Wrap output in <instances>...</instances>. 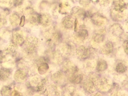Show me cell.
Wrapping results in <instances>:
<instances>
[{
	"label": "cell",
	"mask_w": 128,
	"mask_h": 96,
	"mask_svg": "<svg viewBox=\"0 0 128 96\" xmlns=\"http://www.w3.org/2000/svg\"><path fill=\"white\" fill-rule=\"evenodd\" d=\"M97 80L96 77L90 76L84 81L83 87L86 92L92 94L96 91L97 88Z\"/></svg>",
	"instance_id": "obj_1"
},
{
	"label": "cell",
	"mask_w": 128,
	"mask_h": 96,
	"mask_svg": "<svg viewBox=\"0 0 128 96\" xmlns=\"http://www.w3.org/2000/svg\"><path fill=\"white\" fill-rule=\"evenodd\" d=\"M75 52L78 58L81 60L86 59L90 55V51L89 48L83 46H80L77 48Z\"/></svg>",
	"instance_id": "obj_2"
},
{
	"label": "cell",
	"mask_w": 128,
	"mask_h": 96,
	"mask_svg": "<svg viewBox=\"0 0 128 96\" xmlns=\"http://www.w3.org/2000/svg\"><path fill=\"white\" fill-rule=\"evenodd\" d=\"M74 48V46L72 44L68 42L63 43L60 46L62 54L66 56H71L73 54Z\"/></svg>",
	"instance_id": "obj_3"
},
{
	"label": "cell",
	"mask_w": 128,
	"mask_h": 96,
	"mask_svg": "<svg viewBox=\"0 0 128 96\" xmlns=\"http://www.w3.org/2000/svg\"><path fill=\"white\" fill-rule=\"evenodd\" d=\"M111 84L109 80L105 78H102L97 80V88L102 91H108L110 88Z\"/></svg>",
	"instance_id": "obj_4"
},
{
	"label": "cell",
	"mask_w": 128,
	"mask_h": 96,
	"mask_svg": "<svg viewBox=\"0 0 128 96\" xmlns=\"http://www.w3.org/2000/svg\"><path fill=\"white\" fill-rule=\"evenodd\" d=\"M64 70L66 73L70 75L78 71L77 67L72 62L70 61L66 62L64 65Z\"/></svg>",
	"instance_id": "obj_5"
},
{
	"label": "cell",
	"mask_w": 128,
	"mask_h": 96,
	"mask_svg": "<svg viewBox=\"0 0 128 96\" xmlns=\"http://www.w3.org/2000/svg\"><path fill=\"white\" fill-rule=\"evenodd\" d=\"M114 45L112 42H107L102 46L100 49V52L103 54H110L113 51Z\"/></svg>",
	"instance_id": "obj_6"
},
{
	"label": "cell",
	"mask_w": 128,
	"mask_h": 96,
	"mask_svg": "<svg viewBox=\"0 0 128 96\" xmlns=\"http://www.w3.org/2000/svg\"><path fill=\"white\" fill-rule=\"evenodd\" d=\"M111 34L115 36H121L124 32L122 28L118 24H115L112 26L110 28Z\"/></svg>",
	"instance_id": "obj_7"
},
{
	"label": "cell",
	"mask_w": 128,
	"mask_h": 96,
	"mask_svg": "<svg viewBox=\"0 0 128 96\" xmlns=\"http://www.w3.org/2000/svg\"><path fill=\"white\" fill-rule=\"evenodd\" d=\"M38 42L37 39H31L30 38L29 39L25 44L27 51H29V52L34 51L37 46Z\"/></svg>",
	"instance_id": "obj_8"
},
{
	"label": "cell",
	"mask_w": 128,
	"mask_h": 96,
	"mask_svg": "<svg viewBox=\"0 0 128 96\" xmlns=\"http://www.w3.org/2000/svg\"><path fill=\"white\" fill-rule=\"evenodd\" d=\"M83 76L78 72V71L70 75L69 80L70 82L73 84H79L83 80Z\"/></svg>",
	"instance_id": "obj_9"
},
{
	"label": "cell",
	"mask_w": 128,
	"mask_h": 96,
	"mask_svg": "<svg viewBox=\"0 0 128 96\" xmlns=\"http://www.w3.org/2000/svg\"><path fill=\"white\" fill-rule=\"evenodd\" d=\"M38 21L39 23L42 25L47 26L50 24V18L48 15L46 14L39 15L38 16Z\"/></svg>",
	"instance_id": "obj_10"
},
{
	"label": "cell",
	"mask_w": 128,
	"mask_h": 96,
	"mask_svg": "<svg viewBox=\"0 0 128 96\" xmlns=\"http://www.w3.org/2000/svg\"><path fill=\"white\" fill-rule=\"evenodd\" d=\"M88 35V32L86 30L81 29L76 33V36L77 39L81 41H83L87 39Z\"/></svg>",
	"instance_id": "obj_11"
},
{
	"label": "cell",
	"mask_w": 128,
	"mask_h": 96,
	"mask_svg": "<svg viewBox=\"0 0 128 96\" xmlns=\"http://www.w3.org/2000/svg\"><path fill=\"white\" fill-rule=\"evenodd\" d=\"M108 68V64L107 62L102 59L99 60L97 63L96 69L100 72H102Z\"/></svg>",
	"instance_id": "obj_12"
},
{
	"label": "cell",
	"mask_w": 128,
	"mask_h": 96,
	"mask_svg": "<svg viewBox=\"0 0 128 96\" xmlns=\"http://www.w3.org/2000/svg\"><path fill=\"white\" fill-rule=\"evenodd\" d=\"M9 20L12 25L16 26L20 22L19 16L16 13L12 14L10 17Z\"/></svg>",
	"instance_id": "obj_13"
},
{
	"label": "cell",
	"mask_w": 128,
	"mask_h": 96,
	"mask_svg": "<svg viewBox=\"0 0 128 96\" xmlns=\"http://www.w3.org/2000/svg\"><path fill=\"white\" fill-rule=\"evenodd\" d=\"M127 66L125 63L120 62L118 63L115 68L116 71L120 73H123L127 70Z\"/></svg>",
	"instance_id": "obj_14"
},
{
	"label": "cell",
	"mask_w": 128,
	"mask_h": 96,
	"mask_svg": "<svg viewBox=\"0 0 128 96\" xmlns=\"http://www.w3.org/2000/svg\"><path fill=\"white\" fill-rule=\"evenodd\" d=\"M15 79L18 82H22L25 81L26 78V75L24 72L22 70H18L15 75Z\"/></svg>",
	"instance_id": "obj_15"
},
{
	"label": "cell",
	"mask_w": 128,
	"mask_h": 96,
	"mask_svg": "<svg viewBox=\"0 0 128 96\" xmlns=\"http://www.w3.org/2000/svg\"><path fill=\"white\" fill-rule=\"evenodd\" d=\"M63 24L65 28L68 29L72 28L73 27V21L70 17H66L65 18L63 22Z\"/></svg>",
	"instance_id": "obj_16"
},
{
	"label": "cell",
	"mask_w": 128,
	"mask_h": 96,
	"mask_svg": "<svg viewBox=\"0 0 128 96\" xmlns=\"http://www.w3.org/2000/svg\"><path fill=\"white\" fill-rule=\"evenodd\" d=\"M64 78V75L61 72H58L53 75L52 78L53 80L56 82H59L62 80Z\"/></svg>",
	"instance_id": "obj_17"
},
{
	"label": "cell",
	"mask_w": 128,
	"mask_h": 96,
	"mask_svg": "<svg viewBox=\"0 0 128 96\" xmlns=\"http://www.w3.org/2000/svg\"><path fill=\"white\" fill-rule=\"evenodd\" d=\"M10 70L6 69H3L0 70V79L5 80L10 75Z\"/></svg>",
	"instance_id": "obj_18"
},
{
	"label": "cell",
	"mask_w": 128,
	"mask_h": 96,
	"mask_svg": "<svg viewBox=\"0 0 128 96\" xmlns=\"http://www.w3.org/2000/svg\"><path fill=\"white\" fill-rule=\"evenodd\" d=\"M104 39V36L102 33H97L94 36V40L97 43H100L103 42Z\"/></svg>",
	"instance_id": "obj_19"
},
{
	"label": "cell",
	"mask_w": 128,
	"mask_h": 96,
	"mask_svg": "<svg viewBox=\"0 0 128 96\" xmlns=\"http://www.w3.org/2000/svg\"><path fill=\"white\" fill-rule=\"evenodd\" d=\"M14 42L16 43L20 44L24 41V39L20 34H15L14 36Z\"/></svg>",
	"instance_id": "obj_20"
},
{
	"label": "cell",
	"mask_w": 128,
	"mask_h": 96,
	"mask_svg": "<svg viewBox=\"0 0 128 96\" xmlns=\"http://www.w3.org/2000/svg\"><path fill=\"white\" fill-rule=\"evenodd\" d=\"M11 90L10 88L8 87H4L3 88L2 90V94H3V95H8V94L10 93Z\"/></svg>",
	"instance_id": "obj_21"
},
{
	"label": "cell",
	"mask_w": 128,
	"mask_h": 96,
	"mask_svg": "<svg viewBox=\"0 0 128 96\" xmlns=\"http://www.w3.org/2000/svg\"><path fill=\"white\" fill-rule=\"evenodd\" d=\"M48 65L47 64H44L41 66L39 69L42 72H45V71L46 72V70H48Z\"/></svg>",
	"instance_id": "obj_22"
},
{
	"label": "cell",
	"mask_w": 128,
	"mask_h": 96,
	"mask_svg": "<svg viewBox=\"0 0 128 96\" xmlns=\"http://www.w3.org/2000/svg\"><path fill=\"white\" fill-rule=\"evenodd\" d=\"M123 47L124 51L126 54H128V41L127 40H125L123 43Z\"/></svg>",
	"instance_id": "obj_23"
},
{
	"label": "cell",
	"mask_w": 128,
	"mask_h": 96,
	"mask_svg": "<svg viewBox=\"0 0 128 96\" xmlns=\"http://www.w3.org/2000/svg\"><path fill=\"white\" fill-rule=\"evenodd\" d=\"M23 0H14V4L15 6H18L22 3Z\"/></svg>",
	"instance_id": "obj_24"
},
{
	"label": "cell",
	"mask_w": 128,
	"mask_h": 96,
	"mask_svg": "<svg viewBox=\"0 0 128 96\" xmlns=\"http://www.w3.org/2000/svg\"><path fill=\"white\" fill-rule=\"evenodd\" d=\"M24 21H25V16H23L22 17L20 22V25L21 26H24Z\"/></svg>",
	"instance_id": "obj_25"
},
{
	"label": "cell",
	"mask_w": 128,
	"mask_h": 96,
	"mask_svg": "<svg viewBox=\"0 0 128 96\" xmlns=\"http://www.w3.org/2000/svg\"><path fill=\"white\" fill-rule=\"evenodd\" d=\"M4 20L1 17L0 15V28H1L4 24Z\"/></svg>",
	"instance_id": "obj_26"
}]
</instances>
